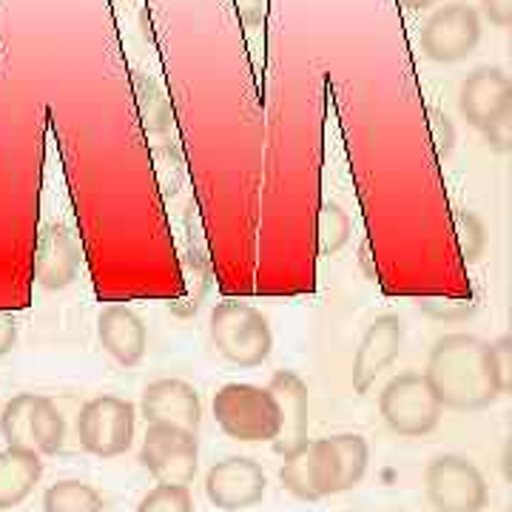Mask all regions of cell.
<instances>
[{
    "label": "cell",
    "mask_w": 512,
    "mask_h": 512,
    "mask_svg": "<svg viewBox=\"0 0 512 512\" xmlns=\"http://www.w3.org/2000/svg\"><path fill=\"white\" fill-rule=\"evenodd\" d=\"M427 382L450 410H484L498 402L507 387L498 376L490 342L473 333H447L430 348Z\"/></svg>",
    "instance_id": "obj_1"
},
{
    "label": "cell",
    "mask_w": 512,
    "mask_h": 512,
    "mask_svg": "<svg viewBox=\"0 0 512 512\" xmlns=\"http://www.w3.org/2000/svg\"><path fill=\"white\" fill-rule=\"evenodd\" d=\"M370 450L359 433H339L328 439L308 441L302 450L285 458L279 478L285 490L299 501H322L362 484Z\"/></svg>",
    "instance_id": "obj_2"
},
{
    "label": "cell",
    "mask_w": 512,
    "mask_h": 512,
    "mask_svg": "<svg viewBox=\"0 0 512 512\" xmlns=\"http://www.w3.org/2000/svg\"><path fill=\"white\" fill-rule=\"evenodd\" d=\"M208 333L222 359L237 367H259L274 348L268 316L239 299H222L214 305Z\"/></svg>",
    "instance_id": "obj_3"
},
{
    "label": "cell",
    "mask_w": 512,
    "mask_h": 512,
    "mask_svg": "<svg viewBox=\"0 0 512 512\" xmlns=\"http://www.w3.org/2000/svg\"><path fill=\"white\" fill-rule=\"evenodd\" d=\"M214 419L228 439L245 444H271L279 436V407L268 387L248 382L222 384L214 393Z\"/></svg>",
    "instance_id": "obj_4"
},
{
    "label": "cell",
    "mask_w": 512,
    "mask_h": 512,
    "mask_svg": "<svg viewBox=\"0 0 512 512\" xmlns=\"http://www.w3.org/2000/svg\"><path fill=\"white\" fill-rule=\"evenodd\" d=\"M0 436L6 447L29 450L37 456H55L66 439V424L52 399L20 393L0 413Z\"/></svg>",
    "instance_id": "obj_5"
},
{
    "label": "cell",
    "mask_w": 512,
    "mask_h": 512,
    "mask_svg": "<svg viewBox=\"0 0 512 512\" xmlns=\"http://www.w3.org/2000/svg\"><path fill=\"white\" fill-rule=\"evenodd\" d=\"M441 402L424 373L407 370L384 384L379 413L384 424L404 439H421L433 433L441 421Z\"/></svg>",
    "instance_id": "obj_6"
},
{
    "label": "cell",
    "mask_w": 512,
    "mask_h": 512,
    "mask_svg": "<svg viewBox=\"0 0 512 512\" xmlns=\"http://www.w3.org/2000/svg\"><path fill=\"white\" fill-rule=\"evenodd\" d=\"M134 404L120 396H97L80 407L77 439L86 453L97 458L123 456L134 441Z\"/></svg>",
    "instance_id": "obj_7"
},
{
    "label": "cell",
    "mask_w": 512,
    "mask_h": 512,
    "mask_svg": "<svg viewBox=\"0 0 512 512\" xmlns=\"http://www.w3.org/2000/svg\"><path fill=\"white\" fill-rule=\"evenodd\" d=\"M140 464L157 484L188 487L200 467L197 433H188L171 424H148L140 447Z\"/></svg>",
    "instance_id": "obj_8"
},
{
    "label": "cell",
    "mask_w": 512,
    "mask_h": 512,
    "mask_svg": "<svg viewBox=\"0 0 512 512\" xmlns=\"http://www.w3.org/2000/svg\"><path fill=\"white\" fill-rule=\"evenodd\" d=\"M481 15L470 3H447L436 9L421 29V55L433 63H458L476 52Z\"/></svg>",
    "instance_id": "obj_9"
},
{
    "label": "cell",
    "mask_w": 512,
    "mask_h": 512,
    "mask_svg": "<svg viewBox=\"0 0 512 512\" xmlns=\"http://www.w3.org/2000/svg\"><path fill=\"white\" fill-rule=\"evenodd\" d=\"M427 498L436 512H481L487 507V481L473 461L439 456L427 467Z\"/></svg>",
    "instance_id": "obj_10"
},
{
    "label": "cell",
    "mask_w": 512,
    "mask_h": 512,
    "mask_svg": "<svg viewBox=\"0 0 512 512\" xmlns=\"http://www.w3.org/2000/svg\"><path fill=\"white\" fill-rule=\"evenodd\" d=\"M265 490L268 478L254 458H222L205 476V495L222 512L251 510L265 498Z\"/></svg>",
    "instance_id": "obj_11"
},
{
    "label": "cell",
    "mask_w": 512,
    "mask_h": 512,
    "mask_svg": "<svg viewBox=\"0 0 512 512\" xmlns=\"http://www.w3.org/2000/svg\"><path fill=\"white\" fill-rule=\"evenodd\" d=\"M404 345V322L396 313H382L376 316L359 339V348L353 356V390L359 396H367L376 379L387 367L399 359Z\"/></svg>",
    "instance_id": "obj_12"
},
{
    "label": "cell",
    "mask_w": 512,
    "mask_h": 512,
    "mask_svg": "<svg viewBox=\"0 0 512 512\" xmlns=\"http://www.w3.org/2000/svg\"><path fill=\"white\" fill-rule=\"evenodd\" d=\"M268 390L279 407V436L271 444H274L276 456L288 458L308 444V424H311L308 384L302 382V376L293 370H276Z\"/></svg>",
    "instance_id": "obj_13"
},
{
    "label": "cell",
    "mask_w": 512,
    "mask_h": 512,
    "mask_svg": "<svg viewBox=\"0 0 512 512\" xmlns=\"http://www.w3.org/2000/svg\"><path fill=\"white\" fill-rule=\"evenodd\" d=\"M512 109V86L501 66H478L464 77L458 89V111L467 126L484 128Z\"/></svg>",
    "instance_id": "obj_14"
},
{
    "label": "cell",
    "mask_w": 512,
    "mask_h": 512,
    "mask_svg": "<svg viewBox=\"0 0 512 512\" xmlns=\"http://www.w3.org/2000/svg\"><path fill=\"white\" fill-rule=\"evenodd\" d=\"M83 265V248L66 225H46L35 245V282L43 291H66Z\"/></svg>",
    "instance_id": "obj_15"
},
{
    "label": "cell",
    "mask_w": 512,
    "mask_h": 512,
    "mask_svg": "<svg viewBox=\"0 0 512 512\" xmlns=\"http://www.w3.org/2000/svg\"><path fill=\"white\" fill-rule=\"evenodd\" d=\"M140 413L148 424H171L197 433L202 421V402L197 387L185 379H157L143 390Z\"/></svg>",
    "instance_id": "obj_16"
},
{
    "label": "cell",
    "mask_w": 512,
    "mask_h": 512,
    "mask_svg": "<svg viewBox=\"0 0 512 512\" xmlns=\"http://www.w3.org/2000/svg\"><path fill=\"white\" fill-rule=\"evenodd\" d=\"M97 342L117 365H140L148 348L146 322L128 305H106L97 316Z\"/></svg>",
    "instance_id": "obj_17"
},
{
    "label": "cell",
    "mask_w": 512,
    "mask_h": 512,
    "mask_svg": "<svg viewBox=\"0 0 512 512\" xmlns=\"http://www.w3.org/2000/svg\"><path fill=\"white\" fill-rule=\"evenodd\" d=\"M43 476V461L37 453L6 447L0 450V510L20 507Z\"/></svg>",
    "instance_id": "obj_18"
},
{
    "label": "cell",
    "mask_w": 512,
    "mask_h": 512,
    "mask_svg": "<svg viewBox=\"0 0 512 512\" xmlns=\"http://www.w3.org/2000/svg\"><path fill=\"white\" fill-rule=\"evenodd\" d=\"M183 276H185V291L180 293L177 302H168V311L177 313V316H191V313L200 311L202 299L211 291V279H214V271H211V262L202 248H194L183 256Z\"/></svg>",
    "instance_id": "obj_19"
},
{
    "label": "cell",
    "mask_w": 512,
    "mask_h": 512,
    "mask_svg": "<svg viewBox=\"0 0 512 512\" xmlns=\"http://www.w3.org/2000/svg\"><path fill=\"white\" fill-rule=\"evenodd\" d=\"M103 495L86 481H57L43 493V512H103Z\"/></svg>",
    "instance_id": "obj_20"
},
{
    "label": "cell",
    "mask_w": 512,
    "mask_h": 512,
    "mask_svg": "<svg viewBox=\"0 0 512 512\" xmlns=\"http://www.w3.org/2000/svg\"><path fill=\"white\" fill-rule=\"evenodd\" d=\"M353 234V222L350 214L339 202L325 200L319 208V220H316V237H319V254L336 256L350 242Z\"/></svg>",
    "instance_id": "obj_21"
},
{
    "label": "cell",
    "mask_w": 512,
    "mask_h": 512,
    "mask_svg": "<svg viewBox=\"0 0 512 512\" xmlns=\"http://www.w3.org/2000/svg\"><path fill=\"white\" fill-rule=\"evenodd\" d=\"M453 231H456L458 256L464 265H476L487 251V225L470 208H453Z\"/></svg>",
    "instance_id": "obj_22"
},
{
    "label": "cell",
    "mask_w": 512,
    "mask_h": 512,
    "mask_svg": "<svg viewBox=\"0 0 512 512\" xmlns=\"http://www.w3.org/2000/svg\"><path fill=\"white\" fill-rule=\"evenodd\" d=\"M419 308L436 322H467L478 311L476 296H424Z\"/></svg>",
    "instance_id": "obj_23"
},
{
    "label": "cell",
    "mask_w": 512,
    "mask_h": 512,
    "mask_svg": "<svg viewBox=\"0 0 512 512\" xmlns=\"http://www.w3.org/2000/svg\"><path fill=\"white\" fill-rule=\"evenodd\" d=\"M134 512H194V501H191L188 487L157 484Z\"/></svg>",
    "instance_id": "obj_24"
},
{
    "label": "cell",
    "mask_w": 512,
    "mask_h": 512,
    "mask_svg": "<svg viewBox=\"0 0 512 512\" xmlns=\"http://www.w3.org/2000/svg\"><path fill=\"white\" fill-rule=\"evenodd\" d=\"M427 123H430V137H433V148L441 163L453 154L456 148V126L453 120L439 109H427Z\"/></svg>",
    "instance_id": "obj_25"
},
{
    "label": "cell",
    "mask_w": 512,
    "mask_h": 512,
    "mask_svg": "<svg viewBox=\"0 0 512 512\" xmlns=\"http://www.w3.org/2000/svg\"><path fill=\"white\" fill-rule=\"evenodd\" d=\"M484 134V140H487V146L493 148L495 154H507L512 148V109L504 111L495 123L481 131Z\"/></svg>",
    "instance_id": "obj_26"
},
{
    "label": "cell",
    "mask_w": 512,
    "mask_h": 512,
    "mask_svg": "<svg viewBox=\"0 0 512 512\" xmlns=\"http://www.w3.org/2000/svg\"><path fill=\"white\" fill-rule=\"evenodd\" d=\"M490 348H493V359H495V367H498V376H501L504 387L510 390V384H512V339L510 336H501V339L490 342Z\"/></svg>",
    "instance_id": "obj_27"
},
{
    "label": "cell",
    "mask_w": 512,
    "mask_h": 512,
    "mask_svg": "<svg viewBox=\"0 0 512 512\" xmlns=\"http://www.w3.org/2000/svg\"><path fill=\"white\" fill-rule=\"evenodd\" d=\"M481 12L495 29H507L512 23V0H481Z\"/></svg>",
    "instance_id": "obj_28"
},
{
    "label": "cell",
    "mask_w": 512,
    "mask_h": 512,
    "mask_svg": "<svg viewBox=\"0 0 512 512\" xmlns=\"http://www.w3.org/2000/svg\"><path fill=\"white\" fill-rule=\"evenodd\" d=\"M237 18L242 20V26L254 29L265 20V0H234Z\"/></svg>",
    "instance_id": "obj_29"
},
{
    "label": "cell",
    "mask_w": 512,
    "mask_h": 512,
    "mask_svg": "<svg viewBox=\"0 0 512 512\" xmlns=\"http://www.w3.org/2000/svg\"><path fill=\"white\" fill-rule=\"evenodd\" d=\"M15 342H18V322L12 313L0 311V356L12 353Z\"/></svg>",
    "instance_id": "obj_30"
},
{
    "label": "cell",
    "mask_w": 512,
    "mask_h": 512,
    "mask_svg": "<svg viewBox=\"0 0 512 512\" xmlns=\"http://www.w3.org/2000/svg\"><path fill=\"white\" fill-rule=\"evenodd\" d=\"M362 265H365L367 268V279H370V282H379V268H376V265H373V256H370V245H362Z\"/></svg>",
    "instance_id": "obj_31"
},
{
    "label": "cell",
    "mask_w": 512,
    "mask_h": 512,
    "mask_svg": "<svg viewBox=\"0 0 512 512\" xmlns=\"http://www.w3.org/2000/svg\"><path fill=\"white\" fill-rule=\"evenodd\" d=\"M436 0H402V6H407L410 12H421V9H430Z\"/></svg>",
    "instance_id": "obj_32"
}]
</instances>
